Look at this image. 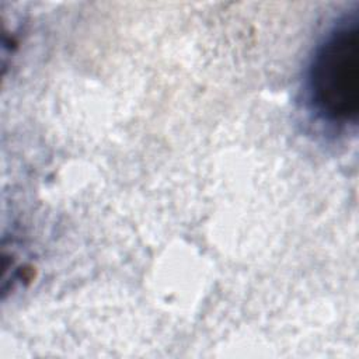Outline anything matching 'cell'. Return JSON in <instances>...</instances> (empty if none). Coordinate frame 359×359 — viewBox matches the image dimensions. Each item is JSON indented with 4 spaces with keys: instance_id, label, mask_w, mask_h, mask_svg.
<instances>
[{
    "instance_id": "1",
    "label": "cell",
    "mask_w": 359,
    "mask_h": 359,
    "mask_svg": "<svg viewBox=\"0 0 359 359\" xmlns=\"http://www.w3.org/2000/svg\"><path fill=\"white\" fill-rule=\"evenodd\" d=\"M304 95L316 118L334 129H351L359 112V17L342 14L316 45Z\"/></svg>"
}]
</instances>
